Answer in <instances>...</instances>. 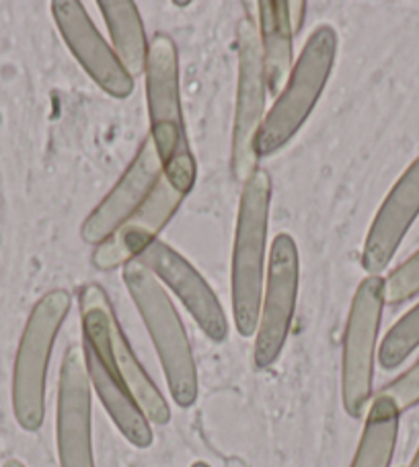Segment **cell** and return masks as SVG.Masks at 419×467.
<instances>
[{"label":"cell","instance_id":"1","mask_svg":"<svg viewBox=\"0 0 419 467\" xmlns=\"http://www.w3.org/2000/svg\"><path fill=\"white\" fill-rule=\"evenodd\" d=\"M144 75H147L150 139L155 142L169 183L188 196V192L196 185L198 167L185 134L179 93V54L171 37L165 34L152 37Z\"/></svg>","mask_w":419,"mask_h":467},{"label":"cell","instance_id":"2","mask_svg":"<svg viewBox=\"0 0 419 467\" xmlns=\"http://www.w3.org/2000/svg\"><path fill=\"white\" fill-rule=\"evenodd\" d=\"M270 202V173L257 169L240 194L232 249V316L237 332L243 337H251L260 326Z\"/></svg>","mask_w":419,"mask_h":467},{"label":"cell","instance_id":"3","mask_svg":"<svg viewBox=\"0 0 419 467\" xmlns=\"http://www.w3.org/2000/svg\"><path fill=\"white\" fill-rule=\"evenodd\" d=\"M124 283L155 342L171 398L181 408L193 406L198 400V368L173 301L160 280L138 260L124 265Z\"/></svg>","mask_w":419,"mask_h":467},{"label":"cell","instance_id":"4","mask_svg":"<svg viewBox=\"0 0 419 467\" xmlns=\"http://www.w3.org/2000/svg\"><path fill=\"white\" fill-rule=\"evenodd\" d=\"M335 54L337 31L332 26H319L304 44L301 58L257 132L253 144L257 159L270 157L286 147L309 119L332 77Z\"/></svg>","mask_w":419,"mask_h":467},{"label":"cell","instance_id":"5","mask_svg":"<svg viewBox=\"0 0 419 467\" xmlns=\"http://www.w3.org/2000/svg\"><path fill=\"white\" fill-rule=\"evenodd\" d=\"M70 305V293L54 288L36 303L23 329L13 370V410L19 426L27 432H36L44 424L47 367Z\"/></svg>","mask_w":419,"mask_h":467},{"label":"cell","instance_id":"6","mask_svg":"<svg viewBox=\"0 0 419 467\" xmlns=\"http://www.w3.org/2000/svg\"><path fill=\"white\" fill-rule=\"evenodd\" d=\"M383 309L384 278H364L353 295L343 337V406L352 418L362 416L373 396L374 352Z\"/></svg>","mask_w":419,"mask_h":467},{"label":"cell","instance_id":"7","mask_svg":"<svg viewBox=\"0 0 419 467\" xmlns=\"http://www.w3.org/2000/svg\"><path fill=\"white\" fill-rule=\"evenodd\" d=\"M239 80L235 103V128H232V173L239 182H247L257 171L255 139L265 119V83L261 37L255 21L245 17L237 27Z\"/></svg>","mask_w":419,"mask_h":467},{"label":"cell","instance_id":"8","mask_svg":"<svg viewBox=\"0 0 419 467\" xmlns=\"http://www.w3.org/2000/svg\"><path fill=\"white\" fill-rule=\"evenodd\" d=\"M298 247L292 235L280 233L273 239L265 274L260 326L255 332V365L270 368L280 358L294 319L298 296Z\"/></svg>","mask_w":419,"mask_h":467},{"label":"cell","instance_id":"9","mask_svg":"<svg viewBox=\"0 0 419 467\" xmlns=\"http://www.w3.org/2000/svg\"><path fill=\"white\" fill-rule=\"evenodd\" d=\"M60 467H95L91 437V379L85 352L70 346L64 354L56 416Z\"/></svg>","mask_w":419,"mask_h":467},{"label":"cell","instance_id":"10","mask_svg":"<svg viewBox=\"0 0 419 467\" xmlns=\"http://www.w3.org/2000/svg\"><path fill=\"white\" fill-rule=\"evenodd\" d=\"M52 15L60 36L83 64L97 85L111 98L126 99L134 91V77L124 68L111 46L101 37L99 29L93 26L83 3L77 0H56L52 3Z\"/></svg>","mask_w":419,"mask_h":467},{"label":"cell","instance_id":"11","mask_svg":"<svg viewBox=\"0 0 419 467\" xmlns=\"http://www.w3.org/2000/svg\"><path fill=\"white\" fill-rule=\"evenodd\" d=\"M136 260L147 265L158 280H163L179 296L185 309L191 313L201 332L210 340H227L229 324L219 296L212 291V286L206 283L204 276L179 252H175L165 241L157 239Z\"/></svg>","mask_w":419,"mask_h":467},{"label":"cell","instance_id":"12","mask_svg":"<svg viewBox=\"0 0 419 467\" xmlns=\"http://www.w3.org/2000/svg\"><path fill=\"white\" fill-rule=\"evenodd\" d=\"M163 175V163H160L155 142L148 134L142 140L130 167L119 177V182L101 200L99 206L87 216L83 229H80V237L85 244H103L150 196V192L157 188Z\"/></svg>","mask_w":419,"mask_h":467},{"label":"cell","instance_id":"13","mask_svg":"<svg viewBox=\"0 0 419 467\" xmlns=\"http://www.w3.org/2000/svg\"><path fill=\"white\" fill-rule=\"evenodd\" d=\"M183 198L185 194L175 190L163 175L150 196L103 244L97 245L93 254L95 268L114 270L136 260L152 241H157L158 233L179 211Z\"/></svg>","mask_w":419,"mask_h":467},{"label":"cell","instance_id":"14","mask_svg":"<svg viewBox=\"0 0 419 467\" xmlns=\"http://www.w3.org/2000/svg\"><path fill=\"white\" fill-rule=\"evenodd\" d=\"M419 214V157L409 165L378 208L364 241L362 265L370 276H381L403 237Z\"/></svg>","mask_w":419,"mask_h":467},{"label":"cell","instance_id":"15","mask_svg":"<svg viewBox=\"0 0 419 467\" xmlns=\"http://www.w3.org/2000/svg\"><path fill=\"white\" fill-rule=\"evenodd\" d=\"M85 362H87V373L88 379L95 385L97 396H99L101 404L107 410L111 420L116 422L119 432L138 449H148L152 445V431L148 418L144 416L140 406L136 404L132 393L119 377L114 367H109L107 362L101 360L97 354L83 344Z\"/></svg>","mask_w":419,"mask_h":467},{"label":"cell","instance_id":"16","mask_svg":"<svg viewBox=\"0 0 419 467\" xmlns=\"http://www.w3.org/2000/svg\"><path fill=\"white\" fill-rule=\"evenodd\" d=\"M257 9H260L265 83H268L270 93L280 95L294 68V31L290 26L288 3L284 0H261V3H257Z\"/></svg>","mask_w":419,"mask_h":467},{"label":"cell","instance_id":"17","mask_svg":"<svg viewBox=\"0 0 419 467\" xmlns=\"http://www.w3.org/2000/svg\"><path fill=\"white\" fill-rule=\"evenodd\" d=\"M99 9L119 62L132 77H140L147 70L148 42L136 5L132 0H101Z\"/></svg>","mask_w":419,"mask_h":467},{"label":"cell","instance_id":"18","mask_svg":"<svg viewBox=\"0 0 419 467\" xmlns=\"http://www.w3.org/2000/svg\"><path fill=\"white\" fill-rule=\"evenodd\" d=\"M111 358H114L116 370L122 377L128 391L132 393L136 404L140 406L144 416L155 424H167L171 420V410H169L165 398L157 389V385L152 383L147 370H144L138 358H136L132 346L128 344L118 319L111 326Z\"/></svg>","mask_w":419,"mask_h":467},{"label":"cell","instance_id":"19","mask_svg":"<svg viewBox=\"0 0 419 467\" xmlns=\"http://www.w3.org/2000/svg\"><path fill=\"white\" fill-rule=\"evenodd\" d=\"M399 416L397 406L378 393L368 410L364 432L350 467H391L399 434Z\"/></svg>","mask_w":419,"mask_h":467},{"label":"cell","instance_id":"20","mask_svg":"<svg viewBox=\"0 0 419 467\" xmlns=\"http://www.w3.org/2000/svg\"><path fill=\"white\" fill-rule=\"evenodd\" d=\"M419 346V305L417 307L405 313L397 324H394L389 334L384 336L378 350V362L381 367L391 370L397 368L403 360H405L411 352Z\"/></svg>","mask_w":419,"mask_h":467},{"label":"cell","instance_id":"21","mask_svg":"<svg viewBox=\"0 0 419 467\" xmlns=\"http://www.w3.org/2000/svg\"><path fill=\"white\" fill-rule=\"evenodd\" d=\"M419 293V252L384 280V303L399 305Z\"/></svg>","mask_w":419,"mask_h":467},{"label":"cell","instance_id":"22","mask_svg":"<svg viewBox=\"0 0 419 467\" xmlns=\"http://www.w3.org/2000/svg\"><path fill=\"white\" fill-rule=\"evenodd\" d=\"M381 396L389 398L399 412L414 408L419 404V360L411 367L407 373H403L399 379H394L391 385L381 391Z\"/></svg>","mask_w":419,"mask_h":467},{"label":"cell","instance_id":"23","mask_svg":"<svg viewBox=\"0 0 419 467\" xmlns=\"http://www.w3.org/2000/svg\"><path fill=\"white\" fill-rule=\"evenodd\" d=\"M304 15H306V3H301V0H296V3H288V17H290V26H292L294 34L301 31Z\"/></svg>","mask_w":419,"mask_h":467},{"label":"cell","instance_id":"24","mask_svg":"<svg viewBox=\"0 0 419 467\" xmlns=\"http://www.w3.org/2000/svg\"><path fill=\"white\" fill-rule=\"evenodd\" d=\"M3 467H26V465H23L21 462H17V459H9V462H6Z\"/></svg>","mask_w":419,"mask_h":467},{"label":"cell","instance_id":"25","mask_svg":"<svg viewBox=\"0 0 419 467\" xmlns=\"http://www.w3.org/2000/svg\"><path fill=\"white\" fill-rule=\"evenodd\" d=\"M411 467H419V449H417V453L414 457V462H411Z\"/></svg>","mask_w":419,"mask_h":467},{"label":"cell","instance_id":"26","mask_svg":"<svg viewBox=\"0 0 419 467\" xmlns=\"http://www.w3.org/2000/svg\"><path fill=\"white\" fill-rule=\"evenodd\" d=\"M191 467H210L208 463H204V462H196V463H193Z\"/></svg>","mask_w":419,"mask_h":467}]
</instances>
